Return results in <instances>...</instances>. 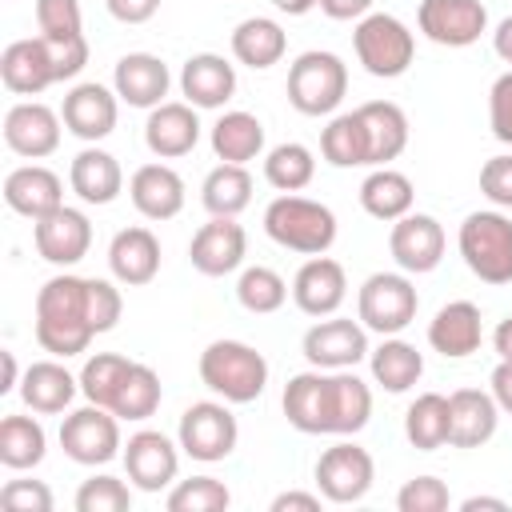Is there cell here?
<instances>
[{
    "instance_id": "1",
    "label": "cell",
    "mask_w": 512,
    "mask_h": 512,
    "mask_svg": "<svg viewBox=\"0 0 512 512\" xmlns=\"http://www.w3.org/2000/svg\"><path fill=\"white\" fill-rule=\"evenodd\" d=\"M124 312V296L112 280L100 276H52L36 292V344L60 360L80 356L92 336L116 328Z\"/></svg>"
},
{
    "instance_id": "2",
    "label": "cell",
    "mask_w": 512,
    "mask_h": 512,
    "mask_svg": "<svg viewBox=\"0 0 512 512\" xmlns=\"http://www.w3.org/2000/svg\"><path fill=\"white\" fill-rule=\"evenodd\" d=\"M200 384L228 404H252L268 388V360L244 340H212L200 352Z\"/></svg>"
},
{
    "instance_id": "3",
    "label": "cell",
    "mask_w": 512,
    "mask_h": 512,
    "mask_svg": "<svg viewBox=\"0 0 512 512\" xmlns=\"http://www.w3.org/2000/svg\"><path fill=\"white\" fill-rule=\"evenodd\" d=\"M264 232L300 256H324L336 244V212L320 200L296 196V192H280L268 208H264Z\"/></svg>"
},
{
    "instance_id": "4",
    "label": "cell",
    "mask_w": 512,
    "mask_h": 512,
    "mask_svg": "<svg viewBox=\"0 0 512 512\" xmlns=\"http://www.w3.org/2000/svg\"><path fill=\"white\" fill-rule=\"evenodd\" d=\"M456 248L468 272L484 284H512V220L500 208L468 212L456 232Z\"/></svg>"
},
{
    "instance_id": "5",
    "label": "cell",
    "mask_w": 512,
    "mask_h": 512,
    "mask_svg": "<svg viewBox=\"0 0 512 512\" xmlns=\"http://www.w3.org/2000/svg\"><path fill=\"white\" fill-rule=\"evenodd\" d=\"M352 48H356V60L364 64L368 76L396 80V76L408 72L412 56H416V36H412V28L400 16H392V12H368V16L356 20Z\"/></svg>"
},
{
    "instance_id": "6",
    "label": "cell",
    "mask_w": 512,
    "mask_h": 512,
    "mask_svg": "<svg viewBox=\"0 0 512 512\" xmlns=\"http://www.w3.org/2000/svg\"><path fill=\"white\" fill-rule=\"evenodd\" d=\"M288 104L300 116H328L340 108L344 92H348V64L336 52L312 48L300 52L288 68Z\"/></svg>"
},
{
    "instance_id": "7",
    "label": "cell",
    "mask_w": 512,
    "mask_h": 512,
    "mask_svg": "<svg viewBox=\"0 0 512 512\" xmlns=\"http://www.w3.org/2000/svg\"><path fill=\"white\" fill-rule=\"evenodd\" d=\"M420 296L408 272H372L356 292V320L376 336H400L416 320Z\"/></svg>"
},
{
    "instance_id": "8",
    "label": "cell",
    "mask_w": 512,
    "mask_h": 512,
    "mask_svg": "<svg viewBox=\"0 0 512 512\" xmlns=\"http://www.w3.org/2000/svg\"><path fill=\"white\" fill-rule=\"evenodd\" d=\"M176 440H180L184 456H192L200 464H216V460H228L236 452L240 424L228 412V400H196L184 408Z\"/></svg>"
},
{
    "instance_id": "9",
    "label": "cell",
    "mask_w": 512,
    "mask_h": 512,
    "mask_svg": "<svg viewBox=\"0 0 512 512\" xmlns=\"http://www.w3.org/2000/svg\"><path fill=\"white\" fill-rule=\"evenodd\" d=\"M60 448L68 460L84 464V468H96V464H108L120 456V416L100 408V404H84L76 412L64 416L60 424Z\"/></svg>"
},
{
    "instance_id": "10",
    "label": "cell",
    "mask_w": 512,
    "mask_h": 512,
    "mask_svg": "<svg viewBox=\"0 0 512 512\" xmlns=\"http://www.w3.org/2000/svg\"><path fill=\"white\" fill-rule=\"evenodd\" d=\"M376 480V464H372V452L352 444V440H340L332 448L320 452L316 460V488L328 504H356L368 496Z\"/></svg>"
},
{
    "instance_id": "11",
    "label": "cell",
    "mask_w": 512,
    "mask_h": 512,
    "mask_svg": "<svg viewBox=\"0 0 512 512\" xmlns=\"http://www.w3.org/2000/svg\"><path fill=\"white\" fill-rule=\"evenodd\" d=\"M304 360L312 368H324V372H336V368H356L372 348H368V328L360 320H348V316H328V320H316L304 340Z\"/></svg>"
},
{
    "instance_id": "12",
    "label": "cell",
    "mask_w": 512,
    "mask_h": 512,
    "mask_svg": "<svg viewBox=\"0 0 512 512\" xmlns=\"http://www.w3.org/2000/svg\"><path fill=\"white\" fill-rule=\"evenodd\" d=\"M416 24L432 44L468 48L488 32V8L480 0H420Z\"/></svg>"
},
{
    "instance_id": "13",
    "label": "cell",
    "mask_w": 512,
    "mask_h": 512,
    "mask_svg": "<svg viewBox=\"0 0 512 512\" xmlns=\"http://www.w3.org/2000/svg\"><path fill=\"white\" fill-rule=\"evenodd\" d=\"M36 28L52 44L60 80H72L88 64V40H84V16L80 0H36Z\"/></svg>"
},
{
    "instance_id": "14",
    "label": "cell",
    "mask_w": 512,
    "mask_h": 512,
    "mask_svg": "<svg viewBox=\"0 0 512 512\" xmlns=\"http://www.w3.org/2000/svg\"><path fill=\"white\" fill-rule=\"evenodd\" d=\"M32 240H36L40 260H48V264H56V268H72V264H80V260L88 256V248H92V224H88V216H84L80 208L60 204V208H52L48 216L32 220Z\"/></svg>"
},
{
    "instance_id": "15",
    "label": "cell",
    "mask_w": 512,
    "mask_h": 512,
    "mask_svg": "<svg viewBox=\"0 0 512 512\" xmlns=\"http://www.w3.org/2000/svg\"><path fill=\"white\" fill-rule=\"evenodd\" d=\"M444 228L436 216L428 212H408L400 220H392V232H388V252L392 260L400 264V272L408 276H424L432 272L440 260H444Z\"/></svg>"
},
{
    "instance_id": "16",
    "label": "cell",
    "mask_w": 512,
    "mask_h": 512,
    "mask_svg": "<svg viewBox=\"0 0 512 512\" xmlns=\"http://www.w3.org/2000/svg\"><path fill=\"white\" fill-rule=\"evenodd\" d=\"M180 440L172 444L164 432H156V428H140V432H132L128 436V444H124V472H128V480L140 488V492H160V488H168L172 480H176V472H180Z\"/></svg>"
},
{
    "instance_id": "17",
    "label": "cell",
    "mask_w": 512,
    "mask_h": 512,
    "mask_svg": "<svg viewBox=\"0 0 512 512\" xmlns=\"http://www.w3.org/2000/svg\"><path fill=\"white\" fill-rule=\"evenodd\" d=\"M0 80L8 92L16 96H40L44 88L60 84V64L56 52L44 36H28V40H12L0 52Z\"/></svg>"
},
{
    "instance_id": "18",
    "label": "cell",
    "mask_w": 512,
    "mask_h": 512,
    "mask_svg": "<svg viewBox=\"0 0 512 512\" xmlns=\"http://www.w3.org/2000/svg\"><path fill=\"white\" fill-rule=\"evenodd\" d=\"M284 416L304 436H332V372L308 368L284 384Z\"/></svg>"
},
{
    "instance_id": "19",
    "label": "cell",
    "mask_w": 512,
    "mask_h": 512,
    "mask_svg": "<svg viewBox=\"0 0 512 512\" xmlns=\"http://www.w3.org/2000/svg\"><path fill=\"white\" fill-rule=\"evenodd\" d=\"M64 116L40 100H20L4 112V144L24 160H44L60 148Z\"/></svg>"
},
{
    "instance_id": "20",
    "label": "cell",
    "mask_w": 512,
    "mask_h": 512,
    "mask_svg": "<svg viewBox=\"0 0 512 512\" xmlns=\"http://www.w3.org/2000/svg\"><path fill=\"white\" fill-rule=\"evenodd\" d=\"M248 252V232L236 224V216H212L208 224L196 228L192 244H188V260L200 276H228L244 264Z\"/></svg>"
},
{
    "instance_id": "21",
    "label": "cell",
    "mask_w": 512,
    "mask_h": 512,
    "mask_svg": "<svg viewBox=\"0 0 512 512\" xmlns=\"http://www.w3.org/2000/svg\"><path fill=\"white\" fill-rule=\"evenodd\" d=\"M60 116H64V128H68L76 140L96 144V140H104V136L116 128L120 96H116V88H104V84L88 80V84H76V88L64 96Z\"/></svg>"
},
{
    "instance_id": "22",
    "label": "cell",
    "mask_w": 512,
    "mask_h": 512,
    "mask_svg": "<svg viewBox=\"0 0 512 512\" xmlns=\"http://www.w3.org/2000/svg\"><path fill=\"white\" fill-rule=\"evenodd\" d=\"M348 296L344 264L332 256H308L292 276V300L304 316H336V308Z\"/></svg>"
},
{
    "instance_id": "23",
    "label": "cell",
    "mask_w": 512,
    "mask_h": 512,
    "mask_svg": "<svg viewBox=\"0 0 512 512\" xmlns=\"http://www.w3.org/2000/svg\"><path fill=\"white\" fill-rule=\"evenodd\" d=\"M144 144L160 160L188 156L200 144V116L188 100H164L144 120Z\"/></svg>"
},
{
    "instance_id": "24",
    "label": "cell",
    "mask_w": 512,
    "mask_h": 512,
    "mask_svg": "<svg viewBox=\"0 0 512 512\" xmlns=\"http://www.w3.org/2000/svg\"><path fill=\"white\" fill-rule=\"evenodd\" d=\"M112 88L116 96L128 104V108H156L164 104L168 88H172V76H168V64L152 52H128L116 60L112 68Z\"/></svg>"
},
{
    "instance_id": "25",
    "label": "cell",
    "mask_w": 512,
    "mask_h": 512,
    "mask_svg": "<svg viewBox=\"0 0 512 512\" xmlns=\"http://www.w3.org/2000/svg\"><path fill=\"white\" fill-rule=\"evenodd\" d=\"M108 268L124 288L152 284L156 272H160V240H156V232L144 228V224L120 228L112 236V244H108Z\"/></svg>"
},
{
    "instance_id": "26",
    "label": "cell",
    "mask_w": 512,
    "mask_h": 512,
    "mask_svg": "<svg viewBox=\"0 0 512 512\" xmlns=\"http://www.w3.org/2000/svg\"><path fill=\"white\" fill-rule=\"evenodd\" d=\"M4 204L16 216L40 220L64 204V180L44 164H20L4 176Z\"/></svg>"
},
{
    "instance_id": "27",
    "label": "cell",
    "mask_w": 512,
    "mask_h": 512,
    "mask_svg": "<svg viewBox=\"0 0 512 512\" xmlns=\"http://www.w3.org/2000/svg\"><path fill=\"white\" fill-rule=\"evenodd\" d=\"M128 196H132V208L144 220H172L184 208V180H180L176 168H168L160 160L140 164L128 180Z\"/></svg>"
},
{
    "instance_id": "28",
    "label": "cell",
    "mask_w": 512,
    "mask_h": 512,
    "mask_svg": "<svg viewBox=\"0 0 512 512\" xmlns=\"http://www.w3.org/2000/svg\"><path fill=\"white\" fill-rule=\"evenodd\" d=\"M484 340V320H480V308L472 300H448L432 324H428V344L444 356V360H464L480 348Z\"/></svg>"
},
{
    "instance_id": "29",
    "label": "cell",
    "mask_w": 512,
    "mask_h": 512,
    "mask_svg": "<svg viewBox=\"0 0 512 512\" xmlns=\"http://www.w3.org/2000/svg\"><path fill=\"white\" fill-rule=\"evenodd\" d=\"M448 408H452V432H448V444L452 448H480L496 436V424H500V404L492 392L484 388H456L448 396Z\"/></svg>"
},
{
    "instance_id": "30",
    "label": "cell",
    "mask_w": 512,
    "mask_h": 512,
    "mask_svg": "<svg viewBox=\"0 0 512 512\" xmlns=\"http://www.w3.org/2000/svg\"><path fill=\"white\" fill-rule=\"evenodd\" d=\"M180 92L192 108H224L236 96V68L216 52H196L180 68Z\"/></svg>"
},
{
    "instance_id": "31",
    "label": "cell",
    "mask_w": 512,
    "mask_h": 512,
    "mask_svg": "<svg viewBox=\"0 0 512 512\" xmlns=\"http://www.w3.org/2000/svg\"><path fill=\"white\" fill-rule=\"evenodd\" d=\"M68 184H72V192H76L84 204L104 208V204H112V200L124 192V168H120V160H116L112 152L88 144L84 152L72 156Z\"/></svg>"
},
{
    "instance_id": "32",
    "label": "cell",
    "mask_w": 512,
    "mask_h": 512,
    "mask_svg": "<svg viewBox=\"0 0 512 512\" xmlns=\"http://www.w3.org/2000/svg\"><path fill=\"white\" fill-rule=\"evenodd\" d=\"M360 124H364V136H368V164L372 168H384L392 164L404 148H408V116L400 104L392 100H368L356 108Z\"/></svg>"
},
{
    "instance_id": "33",
    "label": "cell",
    "mask_w": 512,
    "mask_h": 512,
    "mask_svg": "<svg viewBox=\"0 0 512 512\" xmlns=\"http://www.w3.org/2000/svg\"><path fill=\"white\" fill-rule=\"evenodd\" d=\"M76 392H80V376H72V372L60 364V356H56V360H36V364H28L24 376H20V396H24V404H28L32 412H40V416L64 412V408L76 400Z\"/></svg>"
},
{
    "instance_id": "34",
    "label": "cell",
    "mask_w": 512,
    "mask_h": 512,
    "mask_svg": "<svg viewBox=\"0 0 512 512\" xmlns=\"http://www.w3.org/2000/svg\"><path fill=\"white\" fill-rule=\"evenodd\" d=\"M284 52H288V36L268 16H248L232 28V56L252 72H264V68L280 64Z\"/></svg>"
},
{
    "instance_id": "35",
    "label": "cell",
    "mask_w": 512,
    "mask_h": 512,
    "mask_svg": "<svg viewBox=\"0 0 512 512\" xmlns=\"http://www.w3.org/2000/svg\"><path fill=\"white\" fill-rule=\"evenodd\" d=\"M412 204H416L412 180H408L404 172L388 168V164H384V168H372V172L364 176V184H360V208H364L372 220L392 224V220L408 216Z\"/></svg>"
},
{
    "instance_id": "36",
    "label": "cell",
    "mask_w": 512,
    "mask_h": 512,
    "mask_svg": "<svg viewBox=\"0 0 512 512\" xmlns=\"http://www.w3.org/2000/svg\"><path fill=\"white\" fill-rule=\"evenodd\" d=\"M368 368H372V380L384 392L400 396V392H408L424 376V352H416V344H408L400 336H384L368 352Z\"/></svg>"
},
{
    "instance_id": "37",
    "label": "cell",
    "mask_w": 512,
    "mask_h": 512,
    "mask_svg": "<svg viewBox=\"0 0 512 512\" xmlns=\"http://www.w3.org/2000/svg\"><path fill=\"white\" fill-rule=\"evenodd\" d=\"M212 152L224 164H248V160H256L264 152V124H260V116L240 112V108L224 112L212 124Z\"/></svg>"
},
{
    "instance_id": "38",
    "label": "cell",
    "mask_w": 512,
    "mask_h": 512,
    "mask_svg": "<svg viewBox=\"0 0 512 512\" xmlns=\"http://www.w3.org/2000/svg\"><path fill=\"white\" fill-rule=\"evenodd\" d=\"M452 432V408L440 392H420L404 412V436L416 452H436L448 444Z\"/></svg>"
},
{
    "instance_id": "39",
    "label": "cell",
    "mask_w": 512,
    "mask_h": 512,
    "mask_svg": "<svg viewBox=\"0 0 512 512\" xmlns=\"http://www.w3.org/2000/svg\"><path fill=\"white\" fill-rule=\"evenodd\" d=\"M200 204L208 216H240L252 204V176L244 164H216L200 184Z\"/></svg>"
},
{
    "instance_id": "40",
    "label": "cell",
    "mask_w": 512,
    "mask_h": 512,
    "mask_svg": "<svg viewBox=\"0 0 512 512\" xmlns=\"http://www.w3.org/2000/svg\"><path fill=\"white\" fill-rule=\"evenodd\" d=\"M372 416V388L352 372H332V436H356Z\"/></svg>"
},
{
    "instance_id": "41",
    "label": "cell",
    "mask_w": 512,
    "mask_h": 512,
    "mask_svg": "<svg viewBox=\"0 0 512 512\" xmlns=\"http://www.w3.org/2000/svg\"><path fill=\"white\" fill-rule=\"evenodd\" d=\"M48 436L36 416H4L0 420V464L12 472H28L44 460Z\"/></svg>"
},
{
    "instance_id": "42",
    "label": "cell",
    "mask_w": 512,
    "mask_h": 512,
    "mask_svg": "<svg viewBox=\"0 0 512 512\" xmlns=\"http://www.w3.org/2000/svg\"><path fill=\"white\" fill-rule=\"evenodd\" d=\"M320 156L332 168H364L368 164V136H364L356 108L328 120V128L320 132Z\"/></svg>"
},
{
    "instance_id": "43",
    "label": "cell",
    "mask_w": 512,
    "mask_h": 512,
    "mask_svg": "<svg viewBox=\"0 0 512 512\" xmlns=\"http://www.w3.org/2000/svg\"><path fill=\"white\" fill-rule=\"evenodd\" d=\"M312 176H316V156L300 140H284L264 156V180L276 192H300L312 184Z\"/></svg>"
},
{
    "instance_id": "44",
    "label": "cell",
    "mask_w": 512,
    "mask_h": 512,
    "mask_svg": "<svg viewBox=\"0 0 512 512\" xmlns=\"http://www.w3.org/2000/svg\"><path fill=\"white\" fill-rule=\"evenodd\" d=\"M160 400H164L160 376H156L148 364L132 360L128 376H124V384H120V392H116V400H112V412H116L120 420H148V416L160 408Z\"/></svg>"
},
{
    "instance_id": "45",
    "label": "cell",
    "mask_w": 512,
    "mask_h": 512,
    "mask_svg": "<svg viewBox=\"0 0 512 512\" xmlns=\"http://www.w3.org/2000/svg\"><path fill=\"white\" fill-rule=\"evenodd\" d=\"M288 292H292V288L284 284V276H280L276 268H268V264H252V268H244L240 280H236V300H240V308H244V312H256V316L280 312L284 300H288Z\"/></svg>"
},
{
    "instance_id": "46",
    "label": "cell",
    "mask_w": 512,
    "mask_h": 512,
    "mask_svg": "<svg viewBox=\"0 0 512 512\" xmlns=\"http://www.w3.org/2000/svg\"><path fill=\"white\" fill-rule=\"evenodd\" d=\"M128 368H132V360L120 356V352H96V356H88L84 368H80V392H84V400H92V404H100V408L112 412V400H116Z\"/></svg>"
},
{
    "instance_id": "47",
    "label": "cell",
    "mask_w": 512,
    "mask_h": 512,
    "mask_svg": "<svg viewBox=\"0 0 512 512\" xmlns=\"http://www.w3.org/2000/svg\"><path fill=\"white\" fill-rule=\"evenodd\" d=\"M164 504L168 512H220L232 504V492L216 476H192V480H180Z\"/></svg>"
},
{
    "instance_id": "48",
    "label": "cell",
    "mask_w": 512,
    "mask_h": 512,
    "mask_svg": "<svg viewBox=\"0 0 512 512\" xmlns=\"http://www.w3.org/2000/svg\"><path fill=\"white\" fill-rule=\"evenodd\" d=\"M132 508V488L116 476H88L76 488V512H128Z\"/></svg>"
},
{
    "instance_id": "49",
    "label": "cell",
    "mask_w": 512,
    "mask_h": 512,
    "mask_svg": "<svg viewBox=\"0 0 512 512\" xmlns=\"http://www.w3.org/2000/svg\"><path fill=\"white\" fill-rule=\"evenodd\" d=\"M452 504L448 484L436 476H412L400 492H396V508L400 512H444Z\"/></svg>"
},
{
    "instance_id": "50",
    "label": "cell",
    "mask_w": 512,
    "mask_h": 512,
    "mask_svg": "<svg viewBox=\"0 0 512 512\" xmlns=\"http://www.w3.org/2000/svg\"><path fill=\"white\" fill-rule=\"evenodd\" d=\"M0 504L12 512H52L56 496L44 480H8L0 488Z\"/></svg>"
},
{
    "instance_id": "51",
    "label": "cell",
    "mask_w": 512,
    "mask_h": 512,
    "mask_svg": "<svg viewBox=\"0 0 512 512\" xmlns=\"http://www.w3.org/2000/svg\"><path fill=\"white\" fill-rule=\"evenodd\" d=\"M488 124H492V136L500 144H512V68L492 80V92H488Z\"/></svg>"
},
{
    "instance_id": "52",
    "label": "cell",
    "mask_w": 512,
    "mask_h": 512,
    "mask_svg": "<svg viewBox=\"0 0 512 512\" xmlns=\"http://www.w3.org/2000/svg\"><path fill=\"white\" fill-rule=\"evenodd\" d=\"M480 192L496 204V208H512V152L508 156H492L480 168Z\"/></svg>"
},
{
    "instance_id": "53",
    "label": "cell",
    "mask_w": 512,
    "mask_h": 512,
    "mask_svg": "<svg viewBox=\"0 0 512 512\" xmlns=\"http://www.w3.org/2000/svg\"><path fill=\"white\" fill-rule=\"evenodd\" d=\"M104 4L120 24H148L160 12V0H104Z\"/></svg>"
},
{
    "instance_id": "54",
    "label": "cell",
    "mask_w": 512,
    "mask_h": 512,
    "mask_svg": "<svg viewBox=\"0 0 512 512\" xmlns=\"http://www.w3.org/2000/svg\"><path fill=\"white\" fill-rule=\"evenodd\" d=\"M488 392L496 396V404H500V412H508L512 416V360H500L496 368H492V376H488Z\"/></svg>"
},
{
    "instance_id": "55",
    "label": "cell",
    "mask_w": 512,
    "mask_h": 512,
    "mask_svg": "<svg viewBox=\"0 0 512 512\" xmlns=\"http://www.w3.org/2000/svg\"><path fill=\"white\" fill-rule=\"evenodd\" d=\"M372 4L376 0H320V12L328 20H360L372 12Z\"/></svg>"
},
{
    "instance_id": "56",
    "label": "cell",
    "mask_w": 512,
    "mask_h": 512,
    "mask_svg": "<svg viewBox=\"0 0 512 512\" xmlns=\"http://www.w3.org/2000/svg\"><path fill=\"white\" fill-rule=\"evenodd\" d=\"M320 500L324 496H316V492H280L276 500H272V512H320Z\"/></svg>"
},
{
    "instance_id": "57",
    "label": "cell",
    "mask_w": 512,
    "mask_h": 512,
    "mask_svg": "<svg viewBox=\"0 0 512 512\" xmlns=\"http://www.w3.org/2000/svg\"><path fill=\"white\" fill-rule=\"evenodd\" d=\"M492 48H496V56H500L504 64H512V16H504V20L496 24V32H492Z\"/></svg>"
},
{
    "instance_id": "58",
    "label": "cell",
    "mask_w": 512,
    "mask_h": 512,
    "mask_svg": "<svg viewBox=\"0 0 512 512\" xmlns=\"http://www.w3.org/2000/svg\"><path fill=\"white\" fill-rule=\"evenodd\" d=\"M492 348H496L500 360H512V316L496 324V332H492Z\"/></svg>"
},
{
    "instance_id": "59",
    "label": "cell",
    "mask_w": 512,
    "mask_h": 512,
    "mask_svg": "<svg viewBox=\"0 0 512 512\" xmlns=\"http://www.w3.org/2000/svg\"><path fill=\"white\" fill-rule=\"evenodd\" d=\"M0 360H4V384H0V392H12V388H20V368H16V352H0Z\"/></svg>"
},
{
    "instance_id": "60",
    "label": "cell",
    "mask_w": 512,
    "mask_h": 512,
    "mask_svg": "<svg viewBox=\"0 0 512 512\" xmlns=\"http://www.w3.org/2000/svg\"><path fill=\"white\" fill-rule=\"evenodd\" d=\"M460 508H464V512H480V508H492V512H504L508 504H504L500 496H468V500H460Z\"/></svg>"
},
{
    "instance_id": "61",
    "label": "cell",
    "mask_w": 512,
    "mask_h": 512,
    "mask_svg": "<svg viewBox=\"0 0 512 512\" xmlns=\"http://www.w3.org/2000/svg\"><path fill=\"white\" fill-rule=\"evenodd\" d=\"M280 12H288V16H304V12H312V8H320V0H272Z\"/></svg>"
}]
</instances>
